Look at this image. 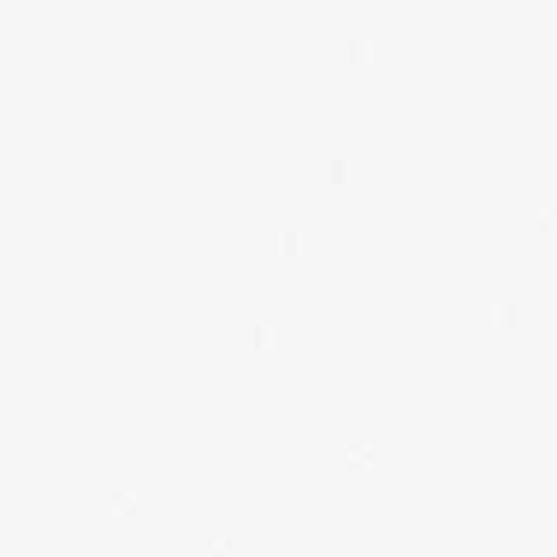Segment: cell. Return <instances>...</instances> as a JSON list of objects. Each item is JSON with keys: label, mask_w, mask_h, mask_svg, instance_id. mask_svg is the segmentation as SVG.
Listing matches in <instances>:
<instances>
[{"label": "cell", "mask_w": 557, "mask_h": 557, "mask_svg": "<svg viewBox=\"0 0 557 557\" xmlns=\"http://www.w3.org/2000/svg\"><path fill=\"white\" fill-rule=\"evenodd\" d=\"M374 450L368 448V445H350L347 448V466L350 469H368V466H374Z\"/></svg>", "instance_id": "cell-4"}, {"label": "cell", "mask_w": 557, "mask_h": 557, "mask_svg": "<svg viewBox=\"0 0 557 557\" xmlns=\"http://www.w3.org/2000/svg\"><path fill=\"white\" fill-rule=\"evenodd\" d=\"M326 175H330V182L333 184L347 182V163H344L342 158H333V161H330V166H326Z\"/></svg>", "instance_id": "cell-7"}, {"label": "cell", "mask_w": 557, "mask_h": 557, "mask_svg": "<svg viewBox=\"0 0 557 557\" xmlns=\"http://www.w3.org/2000/svg\"><path fill=\"white\" fill-rule=\"evenodd\" d=\"M110 510L116 516H122V519H131V516H137L139 504L134 495L125 493V490H119V493H113V498H110Z\"/></svg>", "instance_id": "cell-1"}, {"label": "cell", "mask_w": 557, "mask_h": 557, "mask_svg": "<svg viewBox=\"0 0 557 557\" xmlns=\"http://www.w3.org/2000/svg\"><path fill=\"white\" fill-rule=\"evenodd\" d=\"M276 247L278 252H285V256H297V252L302 249L300 228H282L276 237Z\"/></svg>", "instance_id": "cell-2"}, {"label": "cell", "mask_w": 557, "mask_h": 557, "mask_svg": "<svg viewBox=\"0 0 557 557\" xmlns=\"http://www.w3.org/2000/svg\"><path fill=\"white\" fill-rule=\"evenodd\" d=\"M347 60L354 65H368L371 60H374V48H371V42H354L350 48H347Z\"/></svg>", "instance_id": "cell-6"}, {"label": "cell", "mask_w": 557, "mask_h": 557, "mask_svg": "<svg viewBox=\"0 0 557 557\" xmlns=\"http://www.w3.org/2000/svg\"><path fill=\"white\" fill-rule=\"evenodd\" d=\"M490 318L495 326H513L516 323V306L510 300H495L490 306Z\"/></svg>", "instance_id": "cell-3"}, {"label": "cell", "mask_w": 557, "mask_h": 557, "mask_svg": "<svg viewBox=\"0 0 557 557\" xmlns=\"http://www.w3.org/2000/svg\"><path fill=\"white\" fill-rule=\"evenodd\" d=\"M273 344H276L273 326H268V323H256V326H252V347H256V350H270Z\"/></svg>", "instance_id": "cell-5"}]
</instances>
